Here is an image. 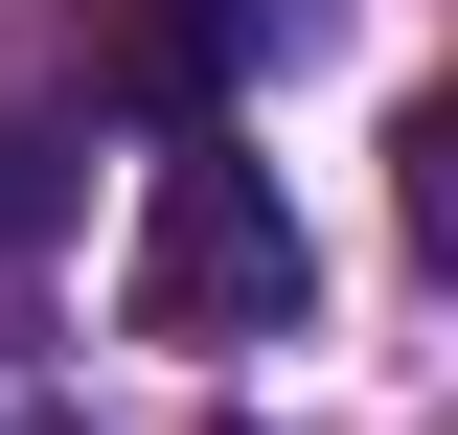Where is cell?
<instances>
[{"label":"cell","instance_id":"obj_1","mask_svg":"<svg viewBox=\"0 0 458 435\" xmlns=\"http://www.w3.org/2000/svg\"><path fill=\"white\" fill-rule=\"evenodd\" d=\"M114 298H138V344H276L321 298L276 161H229V115H161V183H138V275Z\"/></svg>","mask_w":458,"mask_h":435},{"label":"cell","instance_id":"obj_2","mask_svg":"<svg viewBox=\"0 0 458 435\" xmlns=\"http://www.w3.org/2000/svg\"><path fill=\"white\" fill-rule=\"evenodd\" d=\"M276 47V0H92V69L138 115H229V69Z\"/></svg>","mask_w":458,"mask_h":435},{"label":"cell","instance_id":"obj_3","mask_svg":"<svg viewBox=\"0 0 458 435\" xmlns=\"http://www.w3.org/2000/svg\"><path fill=\"white\" fill-rule=\"evenodd\" d=\"M47 207H69V183H47V138H0V252H23Z\"/></svg>","mask_w":458,"mask_h":435},{"label":"cell","instance_id":"obj_4","mask_svg":"<svg viewBox=\"0 0 458 435\" xmlns=\"http://www.w3.org/2000/svg\"><path fill=\"white\" fill-rule=\"evenodd\" d=\"M0 435H92V413H69V389L23 367V344H0Z\"/></svg>","mask_w":458,"mask_h":435}]
</instances>
